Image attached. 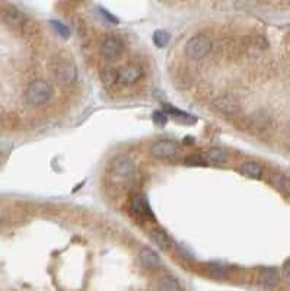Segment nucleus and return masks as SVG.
Returning a JSON list of instances; mask_svg holds the SVG:
<instances>
[{"instance_id": "obj_10", "label": "nucleus", "mask_w": 290, "mask_h": 291, "mask_svg": "<svg viewBox=\"0 0 290 291\" xmlns=\"http://www.w3.org/2000/svg\"><path fill=\"white\" fill-rule=\"evenodd\" d=\"M139 261L141 267L146 270H158L160 267V258L155 251H152L150 248H143L139 253Z\"/></svg>"}, {"instance_id": "obj_19", "label": "nucleus", "mask_w": 290, "mask_h": 291, "mask_svg": "<svg viewBox=\"0 0 290 291\" xmlns=\"http://www.w3.org/2000/svg\"><path fill=\"white\" fill-rule=\"evenodd\" d=\"M159 288L160 291H181V285L175 277L166 275L160 280Z\"/></svg>"}, {"instance_id": "obj_15", "label": "nucleus", "mask_w": 290, "mask_h": 291, "mask_svg": "<svg viewBox=\"0 0 290 291\" xmlns=\"http://www.w3.org/2000/svg\"><path fill=\"white\" fill-rule=\"evenodd\" d=\"M270 182L274 188L281 192H290V178L283 173H273L270 176Z\"/></svg>"}, {"instance_id": "obj_9", "label": "nucleus", "mask_w": 290, "mask_h": 291, "mask_svg": "<svg viewBox=\"0 0 290 291\" xmlns=\"http://www.w3.org/2000/svg\"><path fill=\"white\" fill-rule=\"evenodd\" d=\"M2 16L6 23H9L12 27H25L28 23V18L27 15L18 9L16 6H6L2 10Z\"/></svg>"}, {"instance_id": "obj_13", "label": "nucleus", "mask_w": 290, "mask_h": 291, "mask_svg": "<svg viewBox=\"0 0 290 291\" xmlns=\"http://www.w3.org/2000/svg\"><path fill=\"white\" fill-rule=\"evenodd\" d=\"M239 172L242 175L248 176V178L260 179L261 176H262V173H264V169H262V166H261L260 163H257V162H244L240 165Z\"/></svg>"}, {"instance_id": "obj_18", "label": "nucleus", "mask_w": 290, "mask_h": 291, "mask_svg": "<svg viewBox=\"0 0 290 291\" xmlns=\"http://www.w3.org/2000/svg\"><path fill=\"white\" fill-rule=\"evenodd\" d=\"M206 156L213 163H223V162L228 161V153L220 147H210L206 151Z\"/></svg>"}, {"instance_id": "obj_6", "label": "nucleus", "mask_w": 290, "mask_h": 291, "mask_svg": "<svg viewBox=\"0 0 290 291\" xmlns=\"http://www.w3.org/2000/svg\"><path fill=\"white\" fill-rule=\"evenodd\" d=\"M178 151V144L171 140L155 141L150 146V154L156 159H168L175 156Z\"/></svg>"}, {"instance_id": "obj_17", "label": "nucleus", "mask_w": 290, "mask_h": 291, "mask_svg": "<svg viewBox=\"0 0 290 291\" xmlns=\"http://www.w3.org/2000/svg\"><path fill=\"white\" fill-rule=\"evenodd\" d=\"M101 79L104 82L105 86H114L118 83V70L115 67H104L101 71Z\"/></svg>"}, {"instance_id": "obj_5", "label": "nucleus", "mask_w": 290, "mask_h": 291, "mask_svg": "<svg viewBox=\"0 0 290 291\" xmlns=\"http://www.w3.org/2000/svg\"><path fill=\"white\" fill-rule=\"evenodd\" d=\"M214 110L226 117H235L239 114V102L235 99L232 95H222L213 100Z\"/></svg>"}, {"instance_id": "obj_1", "label": "nucleus", "mask_w": 290, "mask_h": 291, "mask_svg": "<svg viewBox=\"0 0 290 291\" xmlns=\"http://www.w3.org/2000/svg\"><path fill=\"white\" fill-rule=\"evenodd\" d=\"M51 66H53V73L56 74V79H57V82L60 85H63V86H71V85L76 83L78 76H79L78 66L67 56L60 54V56L54 57Z\"/></svg>"}, {"instance_id": "obj_20", "label": "nucleus", "mask_w": 290, "mask_h": 291, "mask_svg": "<svg viewBox=\"0 0 290 291\" xmlns=\"http://www.w3.org/2000/svg\"><path fill=\"white\" fill-rule=\"evenodd\" d=\"M171 37L168 32H165V31H156L155 32V35H153V42L156 44V47H159V48H163V47H166L168 45V42H170Z\"/></svg>"}, {"instance_id": "obj_4", "label": "nucleus", "mask_w": 290, "mask_h": 291, "mask_svg": "<svg viewBox=\"0 0 290 291\" xmlns=\"http://www.w3.org/2000/svg\"><path fill=\"white\" fill-rule=\"evenodd\" d=\"M110 169L115 176L120 178H131L134 173V163L129 156L118 154L110 162Z\"/></svg>"}, {"instance_id": "obj_3", "label": "nucleus", "mask_w": 290, "mask_h": 291, "mask_svg": "<svg viewBox=\"0 0 290 291\" xmlns=\"http://www.w3.org/2000/svg\"><path fill=\"white\" fill-rule=\"evenodd\" d=\"M185 56L190 59V60L199 61L203 60L204 57H207L211 51V41L207 35L204 34H199V35H194L191 37L190 40L187 41L185 44Z\"/></svg>"}, {"instance_id": "obj_11", "label": "nucleus", "mask_w": 290, "mask_h": 291, "mask_svg": "<svg viewBox=\"0 0 290 291\" xmlns=\"http://www.w3.org/2000/svg\"><path fill=\"white\" fill-rule=\"evenodd\" d=\"M130 208L131 211L136 214V216H141V217H148V216H152V211H150L149 204L146 198L143 195H134L130 201Z\"/></svg>"}, {"instance_id": "obj_22", "label": "nucleus", "mask_w": 290, "mask_h": 291, "mask_svg": "<svg viewBox=\"0 0 290 291\" xmlns=\"http://www.w3.org/2000/svg\"><path fill=\"white\" fill-rule=\"evenodd\" d=\"M185 163L190 165V166H192V165H196V166H203V165H206V162L203 161L201 157H199V156H188V157L185 159Z\"/></svg>"}, {"instance_id": "obj_21", "label": "nucleus", "mask_w": 290, "mask_h": 291, "mask_svg": "<svg viewBox=\"0 0 290 291\" xmlns=\"http://www.w3.org/2000/svg\"><path fill=\"white\" fill-rule=\"evenodd\" d=\"M51 27L54 28V31L60 35L61 38H69L70 31H69V28H67L66 25H63L61 22H59V20H53V22H51Z\"/></svg>"}, {"instance_id": "obj_12", "label": "nucleus", "mask_w": 290, "mask_h": 291, "mask_svg": "<svg viewBox=\"0 0 290 291\" xmlns=\"http://www.w3.org/2000/svg\"><path fill=\"white\" fill-rule=\"evenodd\" d=\"M258 281H260L262 287L273 288V287H276V285L280 282V274L277 272V270H274V268H265V270L261 271L260 277H258Z\"/></svg>"}, {"instance_id": "obj_8", "label": "nucleus", "mask_w": 290, "mask_h": 291, "mask_svg": "<svg viewBox=\"0 0 290 291\" xmlns=\"http://www.w3.org/2000/svg\"><path fill=\"white\" fill-rule=\"evenodd\" d=\"M141 76H143L141 67L139 64H134V63L133 64H127L121 70H118V82H120L121 85H126V86L139 82L141 79Z\"/></svg>"}, {"instance_id": "obj_2", "label": "nucleus", "mask_w": 290, "mask_h": 291, "mask_svg": "<svg viewBox=\"0 0 290 291\" xmlns=\"http://www.w3.org/2000/svg\"><path fill=\"white\" fill-rule=\"evenodd\" d=\"M53 96V88L49 82L37 79L31 82L28 89L25 92V100L31 107H41L45 105Z\"/></svg>"}, {"instance_id": "obj_23", "label": "nucleus", "mask_w": 290, "mask_h": 291, "mask_svg": "<svg viewBox=\"0 0 290 291\" xmlns=\"http://www.w3.org/2000/svg\"><path fill=\"white\" fill-rule=\"evenodd\" d=\"M283 277L287 280V281H290V259L284 265H283Z\"/></svg>"}, {"instance_id": "obj_14", "label": "nucleus", "mask_w": 290, "mask_h": 291, "mask_svg": "<svg viewBox=\"0 0 290 291\" xmlns=\"http://www.w3.org/2000/svg\"><path fill=\"white\" fill-rule=\"evenodd\" d=\"M150 239L155 242L162 251L171 249V239L162 229H153V230H150Z\"/></svg>"}, {"instance_id": "obj_7", "label": "nucleus", "mask_w": 290, "mask_h": 291, "mask_svg": "<svg viewBox=\"0 0 290 291\" xmlns=\"http://www.w3.org/2000/svg\"><path fill=\"white\" fill-rule=\"evenodd\" d=\"M123 50H124V45H123V42H121L118 38H115V37H108L107 40L102 42L101 56L104 57V60L114 61L120 57Z\"/></svg>"}, {"instance_id": "obj_16", "label": "nucleus", "mask_w": 290, "mask_h": 291, "mask_svg": "<svg viewBox=\"0 0 290 291\" xmlns=\"http://www.w3.org/2000/svg\"><path fill=\"white\" fill-rule=\"evenodd\" d=\"M269 125H270V120L264 114H254L250 117V127L254 130L264 131L269 128Z\"/></svg>"}]
</instances>
